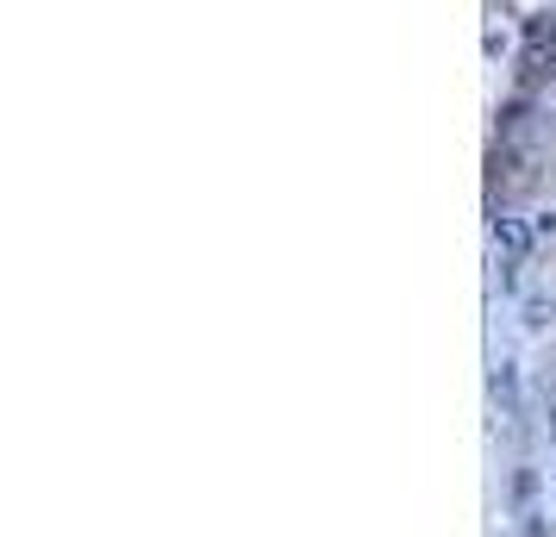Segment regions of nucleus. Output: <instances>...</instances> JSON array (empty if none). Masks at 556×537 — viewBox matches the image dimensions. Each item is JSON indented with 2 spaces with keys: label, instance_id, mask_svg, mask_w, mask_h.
<instances>
[{
  "label": "nucleus",
  "instance_id": "1",
  "mask_svg": "<svg viewBox=\"0 0 556 537\" xmlns=\"http://www.w3.org/2000/svg\"><path fill=\"white\" fill-rule=\"evenodd\" d=\"M551 319H556V301H526V325L531 332H544Z\"/></svg>",
  "mask_w": 556,
  "mask_h": 537
},
{
  "label": "nucleus",
  "instance_id": "2",
  "mask_svg": "<svg viewBox=\"0 0 556 537\" xmlns=\"http://www.w3.org/2000/svg\"><path fill=\"white\" fill-rule=\"evenodd\" d=\"M519 537H556V532L544 525V512H519Z\"/></svg>",
  "mask_w": 556,
  "mask_h": 537
},
{
  "label": "nucleus",
  "instance_id": "3",
  "mask_svg": "<svg viewBox=\"0 0 556 537\" xmlns=\"http://www.w3.org/2000/svg\"><path fill=\"white\" fill-rule=\"evenodd\" d=\"M531 487H538V475H531V469H519V475H513V500H519V507L531 500Z\"/></svg>",
  "mask_w": 556,
  "mask_h": 537
},
{
  "label": "nucleus",
  "instance_id": "4",
  "mask_svg": "<svg viewBox=\"0 0 556 537\" xmlns=\"http://www.w3.org/2000/svg\"><path fill=\"white\" fill-rule=\"evenodd\" d=\"M544 425H551V444H556V387L544 394Z\"/></svg>",
  "mask_w": 556,
  "mask_h": 537
}]
</instances>
